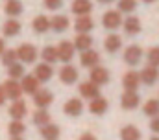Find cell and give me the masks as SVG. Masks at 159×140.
<instances>
[{
	"label": "cell",
	"instance_id": "obj_25",
	"mask_svg": "<svg viewBox=\"0 0 159 140\" xmlns=\"http://www.w3.org/2000/svg\"><path fill=\"white\" fill-rule=\"evenodd\" d=\"M22 2L20 0H7L6 2V6H4V11H6V15H9L11 19H15V17H19L20 13H22Z\"/></svg>",
	"mask_w": 159,
	"mask_h": 140
},
{
	"label": "cell",
	"instance_id": "obj_33",
	"mask_svg": "<svg viewBox=\"0 0 159 140\" xmlns=\"http://www.w3.org/2000/svg\"><path fill=\"white\" fill-rule=\"evenodd\" d=\"M7 74H9L11 79H22V77L26 76V72H24V65H22V63H15V65L7 67Z\"/></svg>",
	"mask_w": 159,
	"mask_h": 140
},
{
	"label": "cell",
	"instance_id": "obj_3",
	"mask_svg": "<svg viewBox=\"0 0 159 140\" xmlns=\"http://www.w3.org/2000/svg\"><path fill=\"white\" fill-rule=\"evenodd\" d=\"M2 87H4V90H6V96H7L9 100H13V102H15V100H20V96L24 94V90H22V87H20V83H19L17 79H11V77H9Z\"/></svg>",
	"mask_w": 159,
	"mask_h": 140
},
{
	"label": "cell",
	"instance_id": "obj_45",
	"mask_svg": "<svg viewBox=\"0 0 159 140\" xmlns=\"http://www.w3.org/2000/svg\"><path fill=\"white\" fill-rule=\"evenodd\" d=\"M143 2H146V4H150V2H156V0H143Z\"/></svg>",
	"mask_w": 159,
	"mask_h": 140
},
{
	"label": "cell",
	"instance_id": "obj_18",
	"mask_svg": "<svg viewBox=\"0 0 159 140\" xmlns=\"http://www.w3.org/2000/svg\"><path fill=\"white\" fill-rule=\"evenodd\" d=\"M93 28H94V22H93V19L89 15H81V17L76 19V22H74V30L78 33H89Z\"/></svg>",
	"mask_w": 159,
	"mask_h": 140
},
{
	"label": "cell",
	"instance_id": "obj_13",
	"mask_svg": "<svg viewBox=\"0 0 159 140\" xmlns=\"http://www.w3.org/2000/svg\"><path fill=\"white\" fill-rule=\"evenodd\" d=\"M54 102V94L50 92V90H37L35 94H34V103L37 105V109H46L48 105Z\"/></svg>",
	"mask_w": 159,
	"mask_h": 140
},
{
	"label": "cell",
	"instance_id": "obj_31",
	"mask_svg": "<svg viewBox=\"0 0 159 140\" xmlns=\"http://www.w3.org/2000/svg\"><path fill=\"white\" fill-rule=\"evenodd\" d=\"M7 131L11 137H22L26 133V125L22 120H11V124L7 125Z\"/></svg>",
	"mask_w": 159,
	"mask_h": 140
},
{
	"label": "cell",
	"instance_id": "obj_29",
	"mask_svg": "<svg viewBox=\"0 0 159 140\" xmlns=\"http://www.w3.org/2000/svg\"><path fill=\"white\" fill-rule=\"evenodd\" d=\"M41 57H43V61H44V63H48V65H54V63H57V61H59L57 48H54V46H46V48H43V52H41Z\"/></svg>",
	"mask_w": 159,
	"mask_h": 140
},
{
	"label": "cell",
	"instance_id": "obj_43",
	"mask_svg": "<svg viewBox=\"0 0 159 140\" xmlns=\"http://www.w3.org/2000/svg\"><path fill=\"white\" fill-rule=\"evenodd\" d=\"M100 4H111V2H115V0H98Z\"/></svg>",
	"mask_w": 159,
	"mask_h": 140
},
{
	"label": "cell",
	"instance_id": "obj_11",
	"mask_svg": "<svg viewBox=\"0 0 159 140\" xmlns=\"http://www.w3.org/2000/svg\"><path fill=\"white\" fill-rule=\"evenodd\" d=\"M59 79H61V83H65V85H72V83L78 81V70L74 68L72 65L67 63L63 68L59 70Z\"/></svg>",
	"mask_w": 159,
	"mask_h": 140
},
{
	"label": "cell",
	"instance_id": "obj_36",
	"mask_svg": "<svg viewBox=\"0 0 159 140\" xmlns=\"http://www.w3.org/2000/svg\"><path fill=\"white\" fill-rule=\"evenodd\" d=\"M135 7H137V0H119L120 13H133Z\"/></svg>",
	"mask_w": 159,
	"mask_h": 140
},
{
	"label": "cell",
	"instance_id": "obj_16",
	"mask_svg": "<svg viewBox=\"0 0 159 140\" xmlns=\"http://www.w3.org/2000/svg\"><path fill=\"white\" fill-rule=\"evenodd\" d=\"M52 74H54V68H52V65H48V63H44V61H43L41 65H37V67H35V70H34V76H35L39 81H43V83L50 81Z\"/></svg>",
	"mask_w": 159,
	"mask_h": 140
},
{
	"label": "cell",
	"instance_id": "obj_12",
	"mask_svg": "<svg viewBox=\"0 0 159 140\" xmlns=\"http://www.w3.org/2000/svg\"><path fill=\"white\" fill-rule=\"evenodd\" d=\"M98 61H100L98 52H94V50H91V48L85 50V52H81V55H80V63H81V67H85V68H93V67H96Z\"/></svg>",
	"mask_w": 159,
	"mask_h": 140
},
{
	"label": "cell",
	"instance_id": "obj_7",
	"mask_svg": "<svg viewBox=\"0 0 159 140\" xmlns=\"http://www.w3.org/2000/svg\"><path fill=\"white\" fill-rule=\"evenodd\" d=\"M80 94H81V98L94 100V98H98V96H100V89H98V85H96V83H93V81L89 79V81L80 83Z\"/></svg>",
	"mask_w": 159,
	"mask_h": 140
},
{
	"label": "cell",
	"instance_id": "obj_15",
	"mask_svg": "<svg viewBox=\"0 0 159 140\" xmlns=\"http://www.w3.org/2000/svg\"><path fill=\"white\" fill-rule=\"evenodd\" d=\"M157 79H159V68L157 67L148 65V67L143 68V72H141V81H143L144 85H154Z\"/></svg>",
	"mask_w": 159,
	"mask_h": 140
},
{
	"label": "cell",
	"instance_id": "obj_1",
	"mask_svg": "<svg viewBox=\"0 0 159 140\" xmlns=\"http://www.w3.org/2000/svg\"><path fill=\"white\" fill-rule=\"evenodd\" d=\"M122 22L124 20H122V15H120L119 9H109L102 17V24L106 30H117L119 26H122Z\"/></svg>",
	"mask_w": 159,
	"mask_h": 140
},
{
	"label": "cell",
	"instance_id": "obj_8",
	"mask_svg": "<svg viewBox=\"0 0 159 140\" xmlns=\"http://www.w3.org/2000/svg\"><path fill=\"white\" fill-rule=\"evenodd\" d=\"M89 77H91V81H93V83H96L98 87H102V85H106V83L109 81V72L104 68V67L96 65V67H93V68H91Z\"/></svg>",
	"mask_w": 159,
	"mask_h": 140
},
{
	"label": "cell",
	"instance_id": "obj_2",
	"mask_svg": "<svg viewBox=\"0 0 159 140\" xmlns=\"http://www.w3.org/2000/svg\"><path fill=\"white\" fill-rule=\"evenodd\" d=\"M17 55L22 61V65H30L37 59V48L34 44H20L17 50Z\"/></svg>",
	"mask_w": 159,
	"mask_h": 140
},
{
	"label": "cell",
	"instance_id": "obj_6",
	"mask_svg": "<svg viewBox=\"0 0 159 140\" xmlns=\"http://www.w3.org/2000/svg\"><path fill=\"white\" fill-rule=\"evenodd\" d=\"M139 103H141V98H139L137 90H126V92L122 94V98H120V105H122V109H126V111L137 109Z\"/></svg>",
	"mask_w": 159,
	"mask_h": 140
},
{
	"label": "cell",
	"instance_id": "obj_37",
	"mask_svg": "<svg viewBox=\"0 0 159 140\" xmlns=\"http://www.w3.org/2000/svg\"><path fill=\"white\" fill-rule=\"evenodd\" d=\"M146 59H148V65H152V67H159V46H154V48L148 50Z\"/></svg>",
	"mask_w": 159,
	"mask_h": 140
},
{
	"label": "cell",
	"instance_id": "obj_17",
	"mask_svg": "<svg viewBox=\"0 0 159 140\" xmlns=\"http://www.w3.org/2000/svg\"><path fill=\"white\" fill-rule=\"evenodd\" d=\"M39 79L35 77V76H24L22 79H20V87H22V90L26 92V94H35L37 90H39Z\"/></svg>",
	"mask_w": 159,
	"mask_h": 140
},
{
	"label": "cell",
	"instance_id": "obj_28",
	"mask_svg": "<svg viewBox=\"0 0 159 140\" xmlns=\"http://www.w3.org/2000/svg\"><path fill=\"white\" fill-rule=\"evenodd\" d=\"M120 140H141V131L135 125H124L120 129Z\"/></svg>",
	"mask_w": 159,
	"mask_h": 140
},
{
	"label": "cell",
	"instance_id": "obj_32",
	"mask_svg": "<svg viewBox=\"0 0 159 140\" xmlns=\"http://www.w3.org/2000/svg\"><path fill=\"white\" fill-rule=\"evenodd\" d=\"M34 124H37L39 127L50 124V114H48L46 109H37V111L34 112Z\"/></svg>",
	"mask_w": 159,
	"mask_h": 140
},
{
	"label": "cell",
	"instance_id": "obj_34",
	"mask_svg": "<svg viewBox=\"0 0 159 140\" xmlns=\"http://www.w3.org/2000/svg\"><path fill=\"white\" fill-rule=\"evenodd\" d=\"M143 111H144V114L150 116V118L159 116V100H148V102L144 103V107H143Z\"/></svg>",
	"mask_w": 159,
	"mask_h": 140
},
{
	"label": "cell",
	"instance_id": "obj_20",
	"mask_svg": "<svg viewBox=\"0 0 159 140\" xmlns=\"http://www.w3.org/2000/svg\"><path fill=\"white\" fill-rule=\"evenodd\" d=\"M120 46H122V39H120V35H117V33H109L106 37V41H104V48H106L109 54L119 52Z\"/></svg>",
	"mask_w": 159,
	"mask_h": 140
},
{
	"label": "cell",
	"instance_id": "obj_10",
	"mask_svg": "<svg viewBox=\"0 0 159 140\" xmlns=\"http://www.w3.org/2000/svg\"><path fill=\"white\" fill-rule=\"evenodd\" d=\"M63 111H65L67 116L76 118V116H80L83 112V103H81L80 98H70V100H67V103L63 105Z\"/></svg>",
	"mask_w": 159,
	"mask_h": 140
},
{
	"label": "cell",
	"instance_id": "obj_42",
	"mask_svg": "<svg viewBox=\"0 0 159 140\" xmlns=\"http://www.w3.org/2000/svg\"><path fill=\"white\" fill-rule=\"evenodd\" d=\"M6 52V42H4V39H0V55Z\"/></svg>",
	"mask_w": 159,
	"mask_h": 140
},
{
	"label": "cell",
	"instance_id": "obj_38",
	"mask_svg": "<svg viewBox=\"0 0 159 140\" xmlns=\"http://www.w3.org/2000/svg\"><path fill=\"white\" fill-rule=\"evenodd\" d=\"M44 6H46V9L56 11V9H59L63 6V0H44Z\"/></svg>",
	"mask_w": 159,
	"mask_h": 140
},
{
	"label": "cell",
	"instance_id": "obj_30",
	"mask_svg": "<svg viewBox=\"0 0 159 140\" xmlns=\"http://www.w3.org/2000/svg\"><path fill=\"white\" fill-rule=\"evenodd\" d=\"M32 26H34V30H35L37 33H44V32H48V30H50V19H48V17H44V15H39V17H35V19H34Z\"/></svg>",
	"mask_w": 159,
	"mask_h": 140
},
{
	"label": "cell",
	"instance_id": "obj_23",
	"mask_svg": "<svg viewBox=\"0 0 159 140\" xmlns=\"http://www.w3.org/2000/svg\"><path fill=\"white\" fill-rule=\"evenodd\" d=\"M89 111H91L93 114H96V116L104 114V112L107 111V100H106V98H102V96H98V98L91 100V103H89Z\"/></svg>",
	"mask_w": 159,
	"mask_h": 140
},
{
	"label": "cell",
	"instance_id": "obj_4",
	"mask_svg": "<svg viewBox=\"0 0 159 140\" xmlns=\"http://www.w3.org/2000/svg\"><path fill=\"white\" fill-rule=\"evenodd\" d=\"M74 42H70V41H61L59 44H57V55H59V61H63V63H70L72 61V57H74Z\"/></svg>",
	"mask_w": 159,
	"mask_h": 140
},
{
	"label": "cell",
	"instance_id": "obj_24",
	"mask_svg": "<svg viewBox=\"0 0 159 140\" xmlns=\"http://www.w3.org/2000/svg\"><path fill=\"white\" fill-rule=\"evenodd\" d=\"M122 26H124V32L128 35H137L141 32V20L137 17H131V15L122 22Z\"/></svg>",
	"mask_w": 159,
	"mask_h": 140
},
{
	"label": "cell",
	"instance_id": "obj_9",
	"mask_svg": "<svg viewBox=\"0 0 159 140\" xmlns=\"http://www.w3.org/2000/svg\"><path fill=\"white\" fill-rule=\"evenodd\" d=\"M122 85H124V89H126V90H137V89H139V85H141V74H139V72H135V70L126 72V74H124V77H122Z\"/></svg>",
	"mask_w": 159,
	"mask_h": 140
},
{
	"label": "cell",
	"instance_id": "obj_39",
	"mask_svg": "<svg viewBox=\"0 0 159 140\" xmlns=\"http://www.w3.org/2000/svg\"><path fill=\"white\" fill-rule=\"evenodd\" d=\"M150 129L159 135V116H154V118H152V122H150Z\"/></svg>",
	"mask_w": 159,
	"mask_h": 140
},
{
	"label": "cell",
	"instance_id": "obj_44",
	"mask_svg": "<svg viewBox=\"0 0 159 140\" xmlns=\"http://www.w3.org/2000/svg\"><path fill=\"white\" fill-rule=\"evenodd\" d=\"M11 140H24L22 137H11Z\"/></svg>",
	"mask_w": 159,
	"mask_h": 140
},
{
	"label": "cell",
	"instance_id": "obj_26",
	"mask_svg": "<svg viewBox=\"0 0 159 140\" xmlns=\"http://www.w3.org/2000/svg\"><path fill=\"white\" fill-rule=\"evenodd\" d=\"M2 32H4L6 37H15V35H19V32H20V22L17 19H7L4 22V26H2Z\"/></svg>",
	"mask_w": 159,
	"mask_h": 140
},
{
	"label": "cell",
	"instance_id": "obj_22",
	"mask_svg": "<svg viewBox=\"0 0 159 140\" xmlns=\"http://www.w3.org/2000/svg\"><path fill=\"white\" fill-rule=\"evenodd\" d=\"M91 9H93L91 0H74V2H72V13L78 15V17H81V15H89Z\"/></svg>",
	"mask_w": 159,
	"mask_h": 140
},
{
	"label": "cell",
	"instance_id": "obj_21",
	"mask_svg": "<svg viewBox=\"0 0 159 140\" xmlns=\"http://www.w3.org/2000/svg\"><path fill=\"white\" fill-rule=\"evenodd\" d=\"M41 137L44 140H57L59 138V135H61V131H59V127L56 125V124H46V125H43L41 127Z\"/></svg>",
	"mask_w": 159,
	"mask_h": 140
},
{
	"label": "cell",
	"instance_id": "obj_46",
	"mask_svg": "<svg viewBox=\"0 0 159 140\" xmlns=\"http://www.w3.org/2000/svg\"><path fill=\"white\" fill-rule=\"evenodd\" d=\"M150 140H159V137H152V138H150Z\"/></svg>",
	"mask_w": 159,
	"mask_h": 140
},
{
	"label": "cell",
	"instance_id": "obj_14",
	"mask_svg": "<svg viewBox=\"0 0 159 140\" xmlns=\"http://www.w3.org/2000/svg\"><path fill=\"white\" fill-rule=\"evenodd\" d=\"M26 112H28V107H26V103L22 100H15L9 105V116L13 120H22L26 116Z\"/></svg>",
	"mask_w": 159,
	"mask_h": 140
},
{
	"label": "cell",
	"instance_id": "obj_5",
	"mask_svg": "<svg viewBox=\"0 0 159 140\" xmlns=\"http://www.w3.org/2000/svg\"><path fill=\"white\" fill-rule=\"evenodd\" d=\"M143 59V48L137 46V44H131L124 50V61L129 65V67H135L139 65V61Z\"/></svg>",
	"mask_w": 159,
	"mask_h": 140
},
{
	"label": "cell",
	"instance_id": "obj_41",
	"mask_svg": "<svg viewBox=\"0 0 159 140\" xmlns=\"http://www.w3.org/2000/svg\"><path fill=\"white\" fill-rule=\"evenodd\" d=\"M80 140H96V137L91 135V133H83V135L80 137Z\"/></svg>",
	"mask_w": 159,
	"mask_h": 140
},
{
	"label": "cell",
	"instance_id": "obj_19",
	"mask_svg": "<svg viewBox=\"0 0 159 140\" xmlns=\"http://www.w3.org/2000/svg\"><path fill=\"white\" fill-rule=\"evenodd\" d=\"M69 26H70V20H69V17H65V15H56V17L50 20V30H54L56 33H61V32L69 30Z\"/></svg>",
	"mask_w": 159,
	"mask_h": 140
},
{
	"label": "cell",
	"instance_id": "obj_27",
	"mask_svg": "<svg viewBox=\"0 0 159 140\" xmlns=\"http://www.w3.org/2000/svg\"><path fill=\"white\" fill-rule=\"evenodd\" d=\"M91 44H93V37H91L89 33H78L76 35V39H74V48L80 50V52L89 50Z\"/></svg>",
	"mask_w": 159,
	"mask_h": 140
},
{
	"label": "cell",
	"instance_id": "obj_40",
	"mask_svg": "<svg viewBox=\"0 0 159 140\" xmlns=\"http://www.w3.org/2000/svg\"><path fill=\"white\" fill-rule=\"evenodd\" d=\"M6 100H7V96H6V90H4V87L0 85V107L6 103Z\"/></svg>",
	"mask_w": 159,
	"mask_h": 140
},
{
	"label": "cell",
	"instance_id": "obj_35",
	"mask_svg": "<svg viewBox=\"0 0 159 140\" xmlns=\"http://www.w3.org/2000/svg\"><path fill=\"white\" fill-rule=\"evenodd\" d=\"M2 63L6 65V67H11V65H15L17 63V59H19V55H17V50H13V48H9V50H6L2 55Z\"/></svg>",
	"mask_w": 159,
	"mask_h": 140
}]
</instances>
